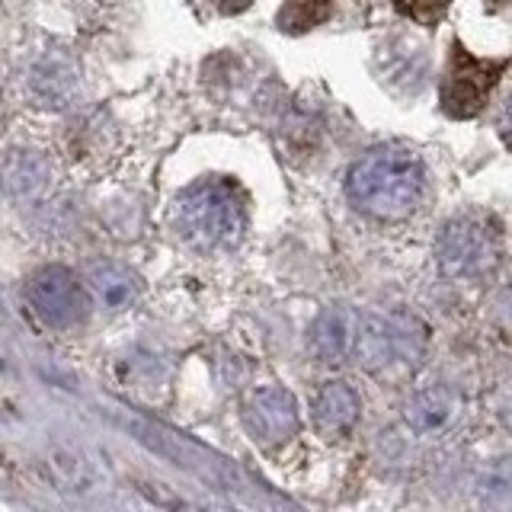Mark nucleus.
I'll use <instances>...</instances> for the list:
<instances>
[{"instance_id": "nucleus-1", "label": "nucleus", "mask_w": 512, "mask_h": 512, "mask_svg": "<svg viewBox=\"0 0 512 512\" xmlns=\"http://www.w3.org/2000/svg\"><path fill=\"white\" fill-rule=\"evenodd\" d=\"M346 196L362 215L400 221L413 215L426 196V164L404 144L365 151L346 173Z\"/></svg>"}, {"instance_id": "nucleus-2", "label": "nucleus", "mask_w": 512, "mask_h": 512, "mask_svg": "<svg viewBox=\"0 0 512 512\" xmlns=\"http://www.w3.org/2000/svg\"><path fill=\"white\" fill-rule=\"evenodd\" d=\"M173 228L186 247L199 253L231 250L247 228V208L228 180H199L173 202Z\"/></svg>"}, {"instance_id": "nucleus-3", "label": "nucleus", "mask_w": 512, "mask_h": 512, "mask_svg": "<svg viewBox=\"0 0 512 512\" xmlns=\"http://www.w3.org/2000/svg\"><path fill=\"white\" fill-rule=\"evenodd\" d=\"M503 256V237L496 224L480 215H458L445 221L436 237V266L445 279L474 282L496 269Z\"/></svg>"}, {"instance_id": "nucleus-4", "label": "nucleus", "mask_w": 512, "mask_h": 512, "mask_svg": "<svg viewBox=\"0 0 512 512\" xmlns=\"http://www.w3.org/2000/svg\"><path fill=\"white\" fill-rule=\"evenodd\" d=\"M426 349V327L407 311L359 314L352 362L362 368H384L394 362H416Z\"/></svg>"}, {"instance_id": "nucleus-5", "label": "nucleus", "mask_w": 512, "mask_h": 512, "mask_svg": "<svg viewBox=\"0 0 512 512\" xmlns=\"http://www.w3.org/2000/svg\"><path fill=\"white\" fill-rule=\"evenodd\" d=\"M29 308L48 330H71L90 311V298L77 276L64 266H42L26 285Z\"/></svg>"}, {"instance_id": "nucleus-6", "label": "nucleus", "mask_w": 512, "mask_h": 512, "mask_svg": "<svg viewBox=\"0 0 512 512\" xmlns=\"http://www.w3.org/2000/svg\"><path fill=\"white\" fill-rule=\"evenodd\" d=\"M500 64L477 61L468 52H458L442 80V109L452 119H471L487 106V96L496 84Z\"/></svg>"}, {"instance_id": "nucleus-7", "label": "nucleus", "mask_w": 512, "mask_h": 512, "mask_svg": "<svg viewBox=\"0 0 512 512\" xmlns=\"http://www.w3.org/2000/svg\"><path fill=\"white\" fill-rule=\"evenodd\" d=\"M298 404L285 388H260L244 407L247 432L263 445H282L298 432Z\"/></svg>"}, {"instance_id": "nucleus-8", "label": "nucleus", "mask_w": 512, "mask_h": 512, "mask_svg": "<svg viewBox=\"0 0 512 512\" xmlns=\"http://www.w3.org/2000/svg\"><path fill=\"white\" fill-rule=\"evenodd\" d=\"M356 324H359L356 311L327 308L311 324V336H308L311 352L324 365L349 362L352 359V346H356Z\"/></svg>"}, {"instance_id": "nucleus-9", "label": "nucleus", "mask_w": 512, "mask_h": 512, "mask_svg": "<svg viewBox=\"0 0 512 512\" xmlns=\"http://www.w3.org/2000/svg\"><path fill=\"white\" fill-rule=\"evenodd\" d=\"M359 394L349 388L346 381H327L311 400V416L314 426L330 439H340L359 423Z\"/></svg>"}, {"instance_id": "nucleus-10", "label": "nucleus", "mask_w": 512, "mask_h": 512, "mask_svg": "<svg viewBox=\"0 0 512 512\" xmlns=\"http://www.w3.org/2000/svg\"><path fill=\"white\" fill-rule=\"evenodd\" d=\"M458 416V397L445 384H429V388L410 394L404 404V420L416 436H432V432L445 429Z\"/></svg>"}, {"instance_id": "nucleus-11", "label": "nucleus", "mask_w": 512, "mask_h": 512, "mask_svg": "<svg viewBox=\"0 0 512 512\" xmlns=\"http://www.w3.org/2000/svg\"><path fill=\"white\" fill-rule=\"evenodd\" d=\"M87 282H90V292L96 295V301H100L103 308H109V311L128 308V304H132L135 295H138L135 276H132V272L119 269V266H96Z\"/></svg>"}, {"instance_id": "nucleus-12", "label": "nucleus", "mask_w": 512, "mask_h": 512, "mask_svg": "<svg viewBox=\"0 0 512 512\" xmlns=\"http://www.w3.org/2000/svg\"><path fill=\"white\" fill-rule=\"evenodd\" d=\"M474 493L484 506L512 509V458H496L487 468H480Z\"/></svg>"}, {"instance_id": "nucleus-13", "label": "nucleus", "mask_w": 512, "mask_h": 512, "mask_svg": "<svg viewBox=\"0 0 512 512\" xmlns=\"http://www.w3.org/2000/svg\"><path fill=\"white\" fill-rule=\"evenodd\" d=\"M45 160L29 151H13V157L4 164V186L10 192H32L45 183Z\"/></svg>"}, {"instance_id": "nucleus-14", "label": "nucleus", "mask_w": 512, "mask_h": 512, "mask_svg": "<svg viewBox=\"0 0 512 512\" xmlns=\"http://www.w3.org/2000/svg\"><path fill=\"white\" fill-rule=\"evenodd\" d=\"M48 471L55 474V480L64 490H90V484H93L87 461L74 452H52V458H48Z\"/></svg>"}, {"instance_id": "nucleus-15", "label": "nucleus", "mask_w": 512, "mask_h": 512, "mask_svg": "<svg viewBox=\"0 0 512 512\" xmlns=\"http://www.w3.org/2000/svg\"><path fill=\"white\" fill-rule=\"evenodd\" d=\"M32 84H36V90L42 93V100H64V96L71 93V87H74V77H64L61 80V68L58 64H52V61H45L42 68L36 71V80H32Z\"/></svg>"}, {"instance_id": "nucleus-16", "label": "nucleus", "mask_w": 512, "mask_h": 512, "mask_svg": "<svg viewBox=\"0 0 512 512\" xmlns=\"http://www.w3.org/2000/svg\"><path fill=\"white\" fill-rule=\"evenodd\" d=\"M400 7L416 16V20H432V16H439L448 7V0H400Z\"/></svg>"}, {"instance_id": "nucleus-17", "label": "nucleus", "mask_w": 512, "mask_h": 512, "mask_svg": "<svg viewBox=\"0 0 512 512\" xmlns=\"http://www.w3.org/2000/svg\"><path fill=\"white\" fill-rule=\"evenodd\" d=\"M496 320H500V324L512 333V279L500 288V295H496Z\"/></svg>"}, {"instance_id": "nucleus-18", "label": "nucleus", "mask_w": 512, "mask_h": 512, "mask_svg": "<svg viewBox=\"0 0 512 512\" xmlns=\"http://www.w3.org/2000/svg\"><path fill=\"white\" fill-rule=\"evenodd\" d=\"M500 138H503V144L512 151V93L506 96V103H503V109H500Z\"/></svg>"}, {"instance_id": "nucleus-19", "label": "nucleus", "mask_w": 512, "mask_h": 512, "mask_svg": "<svg viewBox=\"0 0 512 512\" xmlns=\"http://www.w3.org/2000/svg\"><path fill=\"white\" fill-rule=\"evenodd\" d=\"M500 416H503V423L512 429V381L503 388V397H500Z\"/></svg>"}]
</instances>
